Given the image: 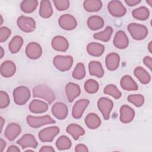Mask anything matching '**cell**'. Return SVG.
I'll return each instance as SVG.
<instances>
[{
	"label": "cell",
	"mask_w": 152,
	"mask_h": 152,
	"mask_svg": "<svg viewBox=\"0 0 152 152\" xmlns=\"http://www.w3.org/2000/svg\"><path fill=\"white\" fill-rule=\"evenodd\" d=\"M16 71L15 64L11 61L7 60L1 65V74L5 78L12 77Z\"/></svg>",
	"instance_id": "obj_21"
},
{
	"label": "cell",
	"mask_w": 152,
	"mask_h": 152,
	"mask_svg": "<svg viewBox=\"0 0 152 152\" xmlns=\"http://www.w3.org/2000/svg\"><path fill=\"white\" fill-rule=\"evenodd\" d=\"M59 128L56 126H49L42 129L39 133L38 137L42 142H52L55 137L59 132Z\"/></svg>",
	"instance_id": "obj_8"
},
{
	"label": "cell",
	"mask_w": 152,
	"mask_h": 152,
	"mask_svg": "<svg viewBox=\"0 0 152 152\" xmlns=\"http://www.w3.org/2000/svg\"><path fill=\"white\" fill-rule=\"evenodd\" d=\"M23 44V39L19 35H16L12 37L8 44L9 50L12 53H16L21 49Z\"/></svg>",
	"instance_id": "obj_31"
},
{
	"label": "cell",
	"mask_w": 152,
	"mask_h": 152,
	"mask_svg": "<svg viewBox=\"0 0 152 152\" xmlns=\"http://www.w3.org/2000/svg\"><path fill=\"white\" fill-rule=\"evenodd\" d=\"M143 62L145 66H147L150 70L152 66V59L150 56H145L143 59Z\"/></svg>",
	"instance_id": "obj_45"
},
{
	"label": "cell",
	"mask_w": 152,
	"mask_h": 152,
	"mask_svg": "<svg viewBox=\"0 0 152 152\" xmlns=\"http://www.w3.org/2000/svg\"><path fill=\"white\" fill-rule=\"evenodd\" d=\"M112 33H113L112 27L110 26H107L103 31L94 33L93 34V37L95 39L101 40L104 42H107L110 40V37L112 34Z\"/></svg>",
	"instance_id": "obj_35"
},
{
	"label": "cell",
	"mask_w": 152,
	"mask_h": 152,
	"mask_svg": "<svg viewBox=\"0 0 152 152\" xmlns=\"http://www.w3.org/2000/svg\"><path fill=\"white\" fill-rule=\"evenodd\" d=\"M7 151V152H20V150L17 146L12 145L8 147Z\"/></svg>",
	"instance_id": "obj_48"
},
{
	"label": "cell",
	"mask_w": 152,
	"mask_h": 152,
	"mask_svg": "<svg viewBox=\"0 0 152 152\" xmlns=\"http://www.w3.org/2000/svg\"><path fill=\"white\" fill-rule=\"evenodd\" d=\"M75 151L77 152H88V149L86 145L83 144H78L75 146Z\"/></svg>",
	"instance_id": "obj_44"
},
{
	"label": "cell",
	"mask_w": 152,
	"mask_h": 152,
	"mask_svg": "<svg viewBox=\"0 0 152 152\" xmlns=\"http://www.w3.org/2000/svg\"><path fill=\"white\" fill-rule=\"evenodd\" d=\"M38 4L39 2L36 0H25L21 2L20 8L23 12L29 14L36 10Z\"/></svg>",
	"instance_id": "obj_34"
},
{
	"label": "cell",
	"mask_w": 152,
	"mask_h": 152,
	"mask_svg": "<svg viewBox=\"0 0 152 152\" xmlns=\"http://www.w3.org/2000/svg\"><path fill=\"white\" fill-rule=\"evenodd\" d=\"M113 43L116 48L124 49L128 46L129 39L124 31L119 30L115 35Z\"/></svg>",
	"instance_id": "obj_14"
},
{
	"label": "cell",
	"mask_w": 152,
	"mask_h": 152,
	"mask_svg": "<svg viewBox=\"0 0 152 152\" xmlns=\"http://www.w3.org/2000/svg\"><path fill=\"white\" fill-rule=\"evenodd\" d=\"M113 107V103L112 100L107 97H101L97 101V107L105 120L109 119Z\"/></svg>",
	"instance_id": "obj_7"
},
{
	"label": "cell",
	"mask_w": 152,
	"mask_h": 152,
	"mask_svg": "<svg viewBox=\"0 0 152 152\" xmlns=\"http://www.w3.org/2000/svg\"><path fill=\"white\" fill-rule=\"evenodd\" d=\"M135 116V111L128 105H122L120 108V121L124 124H128L132 121Z\"/></svg>",
	"instance_id": "obj_17"
},
{
	"label": "cell",
	"mask_w": 152,
	"mask_h": 152,
	"mask_svg": "<svg viewBox=\"0 0 152 152\" xmlns=\"http://www.w3.org/2000/svg\"><path fill=\"white\" fill-rule=\"evenodd\" d=\"M55 68L61 72L70 69L73 64V58L69 55H56L53 59Z\"/></svg>",
	"instance_id": "obj_4"
},
{
	"label": "cell",
	"mask_w": 152,
	"mask_h": 152,
	"mask_svg": "<svg viewBox=\"0 0 152 152\" xmlns=\"http://www.w3.org/2000/svg\"><path fill=\"white\" fill-rule=\"evenodd\" d=\"M53 14V9L50 2L48 0H43L40 2L39 8V15L43 18H50Z\"/></svg>",
	"instance_id": "obj_26"
},
{
	"label": "cell",
	"mask_w": 152,
	"mask_h": 152,
	"mask_svg": "<svg viewBox=\"0 0 152 152\" xmlns=\"http://www.w3.org/2000/svg\"><path fill=\"white\" fill-rule=\"evenodd\" d=\"M125 2L129 7H133L141 2L140 0H125Z\"/></svg>",
	"instance_id": "obj_47"
},
{
	"label": "cell",
	"mask_w": 152,
	"mask_h": 152,
	"mask_svg": "<svg viewBox=\"0 0 152 152\" xmlns=\"http://www.w3.org/2000/svg\"><path fill=\"white\" fill-rule=\"evenodd\" d=\"M132 15L135 19L144 21L149 17L150 11L147 7L142 6L134 9L132 11Z\"/></svg>",
	"instance_id": "obj_33"
},
{
	"label": "cell",
	"mask_w": 152,
	"mask_h": 152,
	"mask_svg": "<svg viewBox=\"0 0 152 152\" xmlns=\"http://www.w3.org/2000/svg\"><path fill=\"white\" fill-rule=\"evenodd\" d=\"M103 19L99 15H92L87 20V26L91 30H97L104 26Z\"/></svg>",
	"instance_id": "obj_30"
},
{
	"label": "cell",
	"mask_w": 152,
	"mask_h": 152,
	"mask_svg": "<svg viewBox=\"0 0 152 152\" xmlns=\"http://www.w3.org/2000/svg\"><path fill=\"white\" fill-rule=\"evenodd\" d=\"M26 56L31 59L39 58L42 54L41 46L36 42H30L26 47Z\"/></svg>",
	"instance_id": "obj_11"
},
{
	"label": "cell",
	"mask_w": 152,
	"mask_h": 152,
	"mask_svg": "<svg viewBox=\"0 0 152 152\" xmlns=\"http://www.w3.org/2000/svg\"><path fill=\"white\" fill-rule=\"evenodd\" d=\"M84 87L86 91L88 93L94 94L98 91L99 84L97 81L93 79H88L85 82Z\"/></svg>",
	"instance_id": "obj_38"
},
{
	"label": "cell",
	"mask_w": 152,
	"mask_h": 152,
	"mask_svg": "<svg viewBox=\"0 0 152 152\" xmlns=\"http://www.w3.org/2000/svg\"><path fill=\"white\" fill-rule=\"evenodd\" d=\"M5 146H6L5 141L3 139L1 138L0 139V151L1 152H2L4 151V149L5 148Z\"/></svg>",
	"instance_id": "obj_49"
},
{
	"label": "cell",
	"mask_w": 152,
	"mask_h": 152,
	"mask_svg": "<svg viewBox=\"0 0 152 152\" xmlns=\"http://www.w3.org/2000/svg\"><path fill=\"white\" fill-rule=\"evenodd\" d=\"M33 96L44 99L50 104L55 100V95L53 90L47 85L41 84L33 88Z\"/></svg>",
	"instance_id": "obj_1"
},
{
	"label": "cell",
	"mask_w": 152,
	"mask_h": 152,
	"mask_svg": "<svg viewBox=\"0 0 152 152\" xmlns=\"http://www.w3.org/2000/svg\"><path fill=\"white\" fill-rule=\"evenodd\" d=\"M53 115L59 120L64 119L68 115V109L67 106L62 102H56L52 107Z\"/></svg>",
	"instance_id": "obj_12"
},
{
	"label": "cell",
	"mask_w": 152,
	"mask_h": 152,
	"mask_svg": "<svg viewBox=\"0 0 152 152\" xmlns=\"http://www.w3.org/2000/svg\"><path fill=\"white\" fill-rule=\"evenodd\" d=\"M127 100L129 102L138 107L142 106L144 103V97L140 94L129 95L127 97Z\"/></svg>",
	"instance_id": "obj_40"
},
{
	"label": "cell",
	"mask_w": 152,
	"mask_h": 152,
	"mask_svg": "<svg viewBox=\"0 0 152 152\" xmlns=\"http://www.w3.org/2000/svg\"><path fill=\"white\" fill-rule=\"evenodd\" d=\"M84 10L88 12H97L102 7V2L99 0H86L83 2Z\"/></svg>",
	"instance_id": "obj_32"
},
{
	"label": "cell",
	"mask_w": 152,
	"mask_h": 152,
	"mask_svg": "<svg viewBox=\"0 0 152 152\" xmlns=\"http://www.w3.org/2000/svg\"><path fill=\"white\" fill-rule=\"evenodd\" d=\"M58 23L59 26L65 30H74L77 26L75 18L69 14L62 15L59 18Z\"/></svg>",
	"instance_id": "obj_10"
},
{
	"label": "cell",
	"mask_w": 152,
	"mask_h": 152,
	"mask_svg": "<svg viewBox=\"0 0 152 152\" xmlns=\"http://www.w3.org/2000/svg\"><path fill=\"white\" fill-rule=\"evenodd\" d=\"M127 28L131 37L136 40H142L148 35V29L142 24L132 23L128 26Z\"/></svg>",
	"instance_id": "obj_2"
},
{
	"label": "cell",
	"mask_w": 152,
	"mask_h": 152,
	"mask_svg": "<svg viewBox=\"0 0 152 152\" xmlns=\"http://www.w3.org/2000/svg\"><path fill=\"white\" fill-rule=\"evenodd\" d=\"M51 45L52 48L57 51L65 52L68 49L69 43L65 37L58 35L53 38Z\"/></svg>",
	"instance_id": "obj_15"
},
{
	"label": "cell",
	"mask_w": 152,
	"mask_h": 152,
	"mask_svg": "<svg viewBox=\"0 0 152 152\" xmlns=\"http://www.w3.org/2000/svg\"><path fill=\"white\" fill-rule=\"evenodd\" d=\"M12 94L15 103L20 106L25 104L31 96L30 90L26 86H19L15 88Z\"/></svg>",
	"instance_id": "obj_3"
},
{
	"label": "cell",
	"mask_w": 152,
	"mask_h": 152,
	"mask_svg": "<svg viewBox=\"0 0 152 152\" xmlns=\"http://www.w3.org/2000/svg\"><path fill=\"white\" fill-rule=\"evenodd\" d=\"M55 8L59 11H65L69 7V1L68 0H56L53 1Z\"/></svg>",
	"instance_id": "obj_41"
},
{
	"label": "cell",
	"mask_w": 152,
	"mask_h": 152,
	"mask_svg": "<svg viewBox=\"0 0 152 152\" xmlns=\"http://www.w3.org/2000/svg\"><path fill=\"white\" fill-rule=\"evenodd\" d=\"M17 24L18 28L26 33H31L36 28V22L33 18L30 17L20 16L17 20Z\"/></svg>",
	"instance_id": "obj_6"
},
{
	"label": "cell",
	"mask_w": 152,
	"mask_h": 152,
	"mask_svg": "<svg viewBox=\"0 0 152 152\" xmlns=\"http://www.w3.org/2000/svg\"><path fill=\"white\" fill-rule=\"evenodd\" d=\"M40 152H52L55 151L54 148L49 145H45L42 146L39 150Z\"/></svg>",
	"instance_id": "obj_46"
},
{
	"label": "cell",
	"mask_w": 152,
	"mask_h": 152,
	"mask_svg": "<svg viewBox=\"0 0 152 152\" xmlns=\"http://www.w3.org/2000/svg\"><path fill=\"white\" fill-rule=\"evenodd\" d=\"M148 49L150 53H152V42L150 41L149 42V44L148 45Z\"/></svg>",
	"instance_id": "obj_51"
},
{
	"label": "cell",
	"mask_w": 152,
	"mask_h": 152,
	"mask_svg": "<svg viewBox=\"0 0 152 152\" xmlns=\"http://www.w3.org/2000/svg\"><path fill=\"white\" fill-rule=\"evenodd\" d=\"M89 103V100L85 99H80L77 101L72 107V115L73 118L77 119L81 118Z\"/></svg>",
	"instance_id": "obj_13"
},
{
	"label": "cell",
	"mask_w": 152,
	"mask_h": 152,
	"mask_svg": "<svg viewBox=\"0 0 152 152\" xmlns=\"http://www.w3.org/2000/svg\"><path fill=\"white\" fill-rule=\"evenodd\" d=\"M0 123H1V132L2 131V128H3V125L5 123V120L2 116L0 117Z\"/></svg>",
	"instance_id": "obj_50"
},
{
	"label": "cell",
	"mask_w": 152,
	"mask_h": 152,
	"mask_svg": "<svg viewBox=\"0 0 152 152\" xmlns=\"http://www.w3.org/2000/svg\"><path fill=\"white\" fill-rule=\"evenodd\" d=\"M120 56L114 52H112L107 55L105 58L106 66L108 70L113 71L117 69L119 66Z\"/></svg>",
	"instance_id": "obj_19"
},
{
	"label": "cell",
	"mask_w": 152,
	"mask_h": 152,
	"mask_svg": "<svg viewBox=\"0 0 152 152\" xmlns=\"http://www.w3.org/2000/svg\"><path fill=\"white\" fill-rule=\"evenodd\" d=\"M65 93L69 102L78 97L81 93V89L78 84L74 83H68L65 86Z\"/></svg>",
	"instance_id": "obj_18"
},
{
	"label": "cell",
	"mask_w": 152,
	"mask_h": 152,
	"mask_svg": "<svg viewBox=\"0 0 152 152\" xmlns=\"http://www.w3.org/2000/svg\"><path fill=\"white\" fill-rule=\"evenodd\" d=\"M17 144L20 145L23 149L26 148H36L38 145L34 136L30 134H26L17 141Z\"/></svg>",
	"instance_id": "obj_16"
},
{
	"label": "cell",
	"mask_w": 152,
	"mask_h": 152,
	"mask_svg": "<svg viewBox=\"0 0 152 152\" xmlns=\"http://www.w3.org/2000/svg\"><path fill=\"white\" fill-rule=\"evenodd\" d=\"M104 49L105 48L102 44L96 42H91L87 46V51L88 53L90 55L95 57L101 56L103 53Z\"/></svg>",
	"instance_id": "obj_24"
},
{
	"label": "cell",
	"mask_w": 152,
	"mask_h": 152,
	"mask_svg": "<svg viewBox=\"0 0 152 152\" xmlns=\"http://www.w3.org/2000/svg\"><path fill=\"white\" fill-rule=\"evenodd\" d=\"M147 2L149 4V5L150 6H151V3H152V0H149V1H147Z\"/></svg>",
	"instance_id": "obj_53"
},
{
	"label": "cell",
	"mask_w": 152,
	"mask_h": 152,
	"mask_svg": "<svg viewBox=\"0 0 152 152\" xmlns=\"http://www.w3.org/2000/svg\"><path fill=\"white\" fill-rule=\"evenodd\" d=\"M0 50H1V52H1L0 58H2L3 56H4V49H3V48H2V46L0 47Z\"/></svg>",
	"instance_id": "obj_52"
},
{
	"label": "cell",
	"mask_w": 152,
	"mask_h": 152,
	"mask_svg": "<svg viewBox=\"0 0 152 152\" xmlns=\"http://www.w3.org/2000/svg\"><path fill=\"white\" fill-rule=\"evenodd\" d=\"M55 145L58 150H64L69 149L71 147L72 142L68 137L61 135L56 140Z\"/></svg>",
	"instance_id": "obj_36"
},
{
	"label": "cell",
	"mask_w": 152,
	"mask_h": 152,
	"mask_svg": "<svg viewBox=\"0 0 152 152\" xmlns=\"http://www.w3.org/2000/svg\"><path fill=\"white\" fill-rule=\"evenodd\" d=\"M84 122L87 127L91 129H97L101 125L100 117L94 113H88L86 116Z\"/></svg>",
	"instance_id": "obj_25"
},
{
	"label": "cell",
	"mask_w": 152,
	"mask_h": 152,
	"mask_svg": "<svg viewBox=\"0 0 152 152\" xmlns=\"http://www.w3.org/2000/svg\"><path fill=\"white\" fill-rule=\"evenodd\" d=\"M72 76L74 79L82 80L86 76V70L84 65L83 63H78L75 67Z\"/></svg>",
	"instance_id": "obj_39"
},
{
	"label": "cell",
	"mask_w": 152,
	"mask_h": 152,
	"mask_svg": "<svg viewBox=\"0 0 152 152\" xmlns=\"http://www.w3.org/2000/svg\"><path fill=\"white\" fill-rule=\"evenodd\" d=\"M120 85L123 90L126 91H135L138 88L137 84L133 78L128 75H124L122 77Z\"/></svg>",
	"instance_id": "obj_23"
},
{
	"label": "cell",
	"mask_w": 152,
	"mask_h": 152,
	"mask_svg": "<svg viewBox=\"0 0 152 152\" xmlns=\"http://www.w3.org/2000/svg\"><path fill=\"white\" fill-rule=\"evenodd\" d=\"M107 9L109 12L113 17H121L126 14V10L119 1H111L108 3Z\"/></svg>",
	"instance_id": "obj_9"
},
{
	"label": "cell",
	"mask_w": 152,
	"mask_h": 152,
	"mask_svg": "<svg viewBox=\"0 0 152 152\" xmlns=\"http://www.w3.org/2000/svg\"><path fill=\"white\" fill-rule=\"evenodd\" d=\"M89 73L91 75L102 78L104 75V69L101 63L99 61H91L88 64Z\"/></svg>",
	"instance_id": "obj_28"
},
{
	"label": "cell",
	"mask_w": 152,
	"mask_h": 152,
	"mask_svg": "<svg viewBox=\"0 0 152 152\" xmlns=\"http://www.w3.org/2000/svg\"><path fill=\"white\" fill-rule=\"evenodd\" d=\"M21 126L16 123L8 124L5 130L4 135L10 141L14 140L21 133Z\"/></svg>",
	"instance_id": "obj_20"
},
{
	"label": "cell",
	"mask_w": 152,
	"mask_h": 152,
	"mask_svg": "<svg viewBox=\"0 0 152 152\" xmlns=\"http://www.w3.org/2000/svg\"><path fill=\"white\" fill-rule=\"evenodd\" d=\"M10 100L8 94L4 91H0V108L4 109L8 106L10 104Z\"/></svg>",
	"instance_id": "obj_42"
},
{
	"label": "cell",
	"mask_w": 152,
	"mask_h": 152,
	"mask_svg": "<svg viewBox=\"0 0 152 152\" xmlns=\"http://www.w3.org/2000/svg\"><path fill=\"white\" fill-rule=\"evenodd\" d=\"M134 74L140 82L143 84H147L150 82L151 77L149 73L142 67L137 66L134 69Z\"/></svg>",
	"instance_id": "obj_27"
},
{
	"label": "cell",
	"mask_w": 152,
	"mask_h": 152,
	"mask_svg": "<svg viewBox=\"0 0 152 152\" xmlns=\"http://www.w3.org/2000/svg\"><path fill=\"white\" fill-rule=\"evenodd\" d=\"M103 92L104 94L110 95L116 99H118L122 96V93L118 90L117 87L114 84L107 85L104 88Z\"/></svg>",
	"instance_id": "obj_37"
},
{
	"label": "cell",
	"mask_w": 152,
	"mask_h": 152,
	"mask_svg": "<svg viewBox=\"0 0 152 152\" xmlns=\"http://www.w3.org/2000/svg\"><path fill=\"white\" fill-rule=\"evenodd\" d=\"M11 34V30L7 27H1L0 28V42L3 43L5 42Z\"/></svg>",
	"instance_id": "obj_43"
},
{
	"label": "cell",
	"mask_w": 152,
	"mask_h": 152,
	"mask_svg": "<svg viewBox=\"0 0 152 152\" xmlns=\"http://www.w3.org/2000/svg\"><path fill=\"white\" fill-rule=\"evenodd\" d=\"M26 121L27 124L33 128H37L45 125L53 124L55 123V121L48 115L42 116L28 115L27 117Z\"/></svg>",
	"instance_id": "obj_5"
},
{
	"label": "cell",
	"mask_w": 152,
	"mask_h": 152,
	"mask_svg": "<svg viewBox=\"0 0 152 152\" xmlns=\"http://www.w3.org/2000/svg\"><path fill=\"white\" fill-rule=\"evenodd\" d=\"M47 103L37 99L32 100L28 106L30 111L33 113H42L46 112L48 109Z\"/></svg>",
	"instance_id": "obj_22"
},
{
	"label": "cell",
	"mask_w": 152,
	"mask_h": 152,
	"mask_svg": "<svg viewBox=\"0 0 152 152\" xmlns=\"http://www.w3.org/2000/svg\"><path fill=\"white\" fill-rule=\"evenodd\" d=\"M66 131L70 134L75 140H78L80 136H83L85 134V131L80 125L71 124L68 125L66 128Z\"/></svg>",
	"instance_id": "obj_29"
},
{
	"label": "cell",
	"mask_w": 152,
	"mask_h": 152,
	"mask_svg": "<svg viewBox=\"0 0 152 152\" xmlns=\"http://www.w3.org/2000/svg\"><path fill=\"white\" fill-rule=\"evenodd\" d=\"M1 25H2V23H3V18H2V15H1Z\"/></svg>",
	"instance_id": "obj_54"
}]
</instances>
